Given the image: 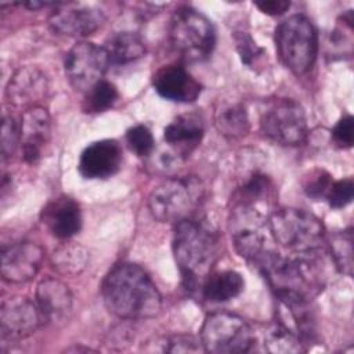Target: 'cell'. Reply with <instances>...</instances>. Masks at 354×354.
Returning a JSON list of instances; mask_svg holds the SVG:
<instances>
[{
    "label": "cell",
    "instance_id": "cell-33",
    "mask_svg": "<svg viewBox=\"0 0 354 354\" xmlns=\"http://www.w3.org/2000/svg\"><path fill=\"white\" fill-rule=\"evenodd\" d=\"M1 155L3 158L12 156L18 144H21V129L19 123L15 122L12 116H4L1 123Z\"/></svg>",
    "mask_w": 354,
    "mask_h": 354
},
{
    "label": "cell",
    "instance_id": "cell-11",
    "mask_svg": "<svg viewBox=\"0 0 354 354\" xmlns=\"http://www.w3.org/2000/svg\"><path fill=\"white\" fill-rule=\"evenodd\" d=\"M108 66L109 61L105 48L90 41L76 43L64 59L68 82L75 90L84 93L102 80Z\"/></svg>",
    "mask_w": 354,
    "mask_h": 354
},
{
    "label": "cell",
    "instance_id": "cell-9",
    "mask_svg": "<svg viewBox=\"0 0 354 354\" xmlns=\"http://www.w3.org/2000/svg\"><path fill=\"white\" fill-rule=\"evenodd\" d=\"M261 133L281 145H300L308 133L303 106L289 98L272 101L260 118Z\"/></svg>",
    "mask_w": 354,
    "mask_h": 354
},
{
    "label": "cell",
    "instance_id": "cell-18",
    "mask_svg": "<svg viewBox=\"0 0 354 354\" xmlns=\"http://www.w3.org/2000/svg\"><path fill=\"white\" fill-rule=\"evenodd\" d=\"M19 129L22 158L26 163H36L50 138L51 119L48 112L40 105L28 108L21 118Z\"/></svg>",
    "mask_w": 354,
    "mask_h": 354
},
{
    "label": "cell",
    "instance_id": "cell-7",
    "mask_svg": "<svg viewBox=\"0 0 354 354\" xmlns=\"http://www.w3.org/2000/svg\"><path fill=\"white\" fill-rule=\"evenodd\" d=\"M169 40L173 50L185 61L206 59L216 43V32L210 19L191 7L178 8L170 21Z\"/></svg>",
    "mask_w": 354,
    "mask_h": 354
},
{
    "label": "cell",
    "instance_id": "cell-23",
    "mask_svg": "<svg viewBox=\"0 0 354 354\" xmlns=\"http://www.w3.org/2000/svg\"><path fill=\"white\" fill-rule=\"evenodd\" d=\"M245 281L242 275L234 270H225L214 274H209L202 285V295L206 300L221 303L228 301L241 295Z\"/></svg>",
    "mask_w": 354,
    "mask_h": 354
},
{
    "label": "cell",
    "instance_id": "cell-27",
    "mask_svg": "<svg viewBox=\"0 0 354 354\" xmlns=\"http://www.w3.org/2000/svg\"><path fill=\"white\" fill-rule=\"evenodd\" d=\"M264 346L267 351L277 354L300 353L304 350L300 337L279 321L270 325L264 332Z\"/></svg>",
    "mask_w": 354,
    "mask_h": 354
},
{
    "label": "cell",
    "instance_id": "cell-3",
    "mask_svg": "<svg viewBox=\"0 0 354 354\" xmlns=\"http://www.w3.org/2000/svg\"><path fill=\"white\" fill-rule=\"evenodd\" d=\"M218 253V234L206 218L192 216L174 224L173 254L181 282L188 292L202 289Z\"/></svg>",
    "mask_w": 354,
    "mask_h": 354
},
{
    "label": "cell",
    "instance_id": "cell-4",
    "mask_svg": "<svg viewBox=\"0 0 354 354\" xmlns=\"http://www.w3.org/2000/svg\"><path fill=\"white\" fill-rule=\"evenodd\" d=\"M203 196L205 187L198 177H171L152 189L148 207L160 223L177 224L195 216Z\"/></svg>",
    "mask_w": 354,
    "mask_h": 354
},
{
    "label": "cell",
    "instance_id": "cell-22",
    "mask_svg": "<svg viewBox=\"0 0 354 354\" xmlns=\"http://www.w3.org/2000/svg\"><path fill=\"white\" fill-rule=\"evenodd\" d=\"M109 65L123 66L142 58L147 53L144 40L133 32L115 33L104 47Z\"/></svg>",
    "mask_w": 354,
    "mask_h": 354
},
{
    "label": "cell",
    "instance_id": "cell-29",
    "mask_svg": "<svg viewBox=\"0 0 354 354\" xmlns=\"http://www.w3.org/2000/svg\"><path fill=\"white\" fill-rule=\"evenodd\" d=\"M118 97L119 93L115 84L102 79L86 93L83 109L88 113L105 112L113 106Z\"/></svg>",
    "mask_w": 354,
    "mask_h": 354
},
{
    "label": "cell",
    "instance_id": "cell-34",
    "mask_svg": "<svg viewBox=\"0 0 354 354\" xmlns=\"http://www.w3.org/2000/svg\"><path fill=\"white\" fill-rule=\"evenodd\" d=\"M353 192H354L353 178L348 177V178H344V180L333 181L325 199L328 201L330 207L343 209L351 202Z\"/></svg>",
    "mask_w": 354,
    "mask_h": 354
},
{
    "label": "cell",
    "instance_id": "cell-21",
    "mask_svg": "<svg viewBox=\"0 0 354 354\" xmlns=\"http://www.w3.org/2000/svg\"><path fill=\"white\" fill-rule=\"evenodd\" d=\"M203 131L202 119L198 115L185 113L177 116L165 127L163 138L176 149L177 155H188L201 142Z\"/></svg>",
    "mask_w": 354,
    "mask_h": 354
},
{
    "label": "cell",
    "instance_id": "cell-31",
    "mask_svg": "<svg viewBox=\"0 0 354 354\" xmlns=\"http://www.w3.org/2000/svg\"><path fill=\"white\" fill-rule=\"evenodd\" d=\"M126 142L129 148L140 158L148 156L155 148V140L151 130L144 124H137L126 131Z\"/></svg>",
    "mask_w": 354,
    "mask_h": 354
},
{
    "label": "cell",
    "instance_id": "cell-30",
    "mask_svg": "<svg viewBox=\"0 0 354 354\" xmlns=\"http://www.w3.org/2000/svg\"><path fill=\"white\" fill-rule=\"evenodd\" d=\"M236 53L243 65L252 71L260 72L267 62V53L261 48L248 32H236L234 35Z\"/></svg>",
    "mask_w": 354,
    "mask_h": 354
},
{
    "label": "cell",
    "instance_id": "cell-10",
    "mask_svg": "<svg viewBox=\"0 0 354 354\" xmlns=\"http://www.w3.org/2000/svg\"><path fill=\"white\" fill-rule=\"evenodd\" d=\"M266 217L257 207L248 205H232L230 210L228 227L236 253L246 261L256 264L266 248Z\"/></svg>",
    "mask_w": 354,
    "mask_h": 354
},
{
    "label": "cell",
    "instance_id": "cell-37",
    "mask_svg": "<svg viewBox=\"0 0 354 354\" xmlns=\"http://www.w3.org/2000/svg\"><path fill=\"white\" fill-rule=\"evenodd\" d=\"M254 6L267 15H282L290 7V3L286 0H263L256 1Z\"/></svg>",
    "mask_w": 354,
    "mask_h": 354
},
{
    "label": "cell",
    "instance_id": "cell-20",
    "mask_svg": "<svg viewBox=\"0 0 354 354\" xmlns=\"http://www.w3.org/2000/svg\"><path fill=\"white\" fill-rule=\"evenodd\" d=\"M36 303L46 321H65L73 307V296L69 288L57 278L43 279L36 289Z\"/></svg>",
    "mask_w": 354,
    "mask_h": 354
},
{
    "label": "cell",
    "instance_id": "cell-19",
    "mask_svg": "<svg viewBox=\"0 0 354 354\" xmlns=\"http://www.w3.org/2000/svg\"><path fill=\"white\" fill-rule=\"evenodd\" d=\"M41 220L54 236L58 239H69L82 228L80 206L75 199L66 195L58 196L44 206Z\"/></svg>",
    "mask_w": 354,
    "mask_h": 354
},
{
    "label": "cell",
    "instance_id": "cell-24",
    "mask_svg": "<svg viewBox=\"0 0 354 354\" xmlns=\"http://www.w3.org/2000/svg\"><path fill=\"white\" fill-rule=\"evenodd\" d=\"M214 126L227 138H239L249 131V118L238 101H223L214 111Z\"/></svg>",
    "mask_w": 354,
    "mask_h": 354
},
{
    "label": "cell",
    "instance_id": "cell-35",
    "mask_svg": "<svg viewBox=\"0 0 354 354\" xmlns=\"http://www.w3.org/2000/svg\"><path fill=\"white\" fill-rule=\"evenodd\" d=\"M163 351L169 353H192L203 350L201 339L196 340L194 336L188 335H174L163 339Z\"/></svg>",
    "mask_w": 354,
    "mask_h": 354
},
{
    "label": "cell",
    "instance_id": "cell-25",
    "mask_svg": "<svg viewBox=\"0 0 354 354\" xmlns=\"http://www.w3.org/2000/svg\"><path fill=\"white\" fill-rule=\"evenodd\" d=\"M53 267L62 275L76 277L82 274L88 264V252L76 242L59 245L51 256Z\"/></svg>",
    "mask_w": 354,
    "mask_h": 354
},
{
    "label": "cell",
    "instance_id": "cell-28",
    "mask_svg": "<svg viewBox=\"0 0 354 354\" xmlns=\"http://www.w3.org/2000/svg\"><path fill=\"white\" fill-rule=\"evenodd\" d=\"M330 256L335 261L336 268L346 275L353 272V231L347 228L344 231L336 232L329 239Z\"/></svg>",
    "mask_w": 354,
    "mask_h": 354
},
{
    "label": "cell",
    "instance_id": "cell-15",
    "mask_svg": "<svg viewBox=\"0 0 354 354\" xmlns=\"http://www.w3.org/2000/svg\"><path fill=\"white\" fill-rule=\"evenodd\" d=\"M48 79L46 73L35 65L18 68L10 77L6 87L7 101L14 106L32 108L47 95Z\"/></svg>",
    "mask_w": 354,
    "mask_h": 354
},
{
    "label": "cell",
    "instance_id": "cell-8",
    "mask_svg": "<svg viewBox=\"0 0 354 354\" xmlns=\"http://www.w3.org/2000/svg\"><path fill=\"white\" fill-rule=\"evenodd\" d=\"M253 342L254 336L249 324L242 317L228 311L209 314L201 328V343L206 353H248Z\"/></svg>",
    "mask_w": 354,
    "mask_h": 354
},
{
    "label": "cell",
    "instance_id": "cell-12",
    "mask_svg": "<svg viewBox=\"0 0 354 354\" xmlns=\"http://www.w3.org/2000/svg\"><path fill=\"white\" fill-rule=\"evenodd\" d=\"M44 319L37 303L25 296H10L1 303L0 330L3 339H25L33 335Z\"/></svg>",
    "mask_w": 354,
    "mask_h": 354
},
{
    "label": "cell",
    "instance_id": "cell-6",
    "mask_svg": "<svg viewBox=\"0 0 354 354\" xmlns=\"http://www.w3.org/2000/svg\"><path fill=\"white\" fill-rule=\"evenodd\" d=\"M275 44L283 65L296 75L308 72L318 54V33L301 14L283 19L275 29Z\"/></svg>",
    "mask_w": 354,
    "mask_h": 354
},
{
    "label": "cell",
    "instance_id": "cell-16",
    "mask_svg": "<svg viewBox=\"0 0 354 354\" xmlns=\"http://www.w3.org/2000/svg\"><path fill=\"white\" fill-rule=\"evenodd\" d=\"M122 165V148L115 140H100L87 145L79 159V173L88 180H105Z\"/></svg>",
    "mask_w": 354,
    "mask_h": 354
},
{
    "label": "cell",
    "instance_id": "cell-26",
    "mask_svg": "<svg viewBox=\"0 0 354 354\" xmlns=\"http://www.w3.org/2000/svg\"><path fill=\"white\" fill-rule=\"evenodd\" d=\"M274 198V185L268 176L261 173L252 174L232 194V205H248L256 207L257 203L267 202Z\"/></svg>",
    "mask_w": 354,
    "mask_h": 354
},
{
    "label": "cell",
    "instance_id": "cell-17",
    "mask_svg": "<svg viewBox=\"0 0 354 354\" xmlns=\"http://www.w3.org/2000/svg\"><path fill=\"white\" fill-rule=\"evenodd\" d=\"M152 84L160 97L176 102H194L202 91L199 82L178 64L159 68L152 76Z\"/></svg>",
    "mask_w": 354,
    "mask_h": 354
},
{
    "label": "cell",
    "instance_id": "cell-36",
    "mask_svg": "<svg viewBox=\"0 0 354 354\" xmlns=\"http://www.w3.org/2000/svg\"><path fill=\"white\" fill-rule=\"evenodd\" d=\"M333 141L342 148H350L354 142V122L351 115L343 116L332 130Z\"/></svg>",
    "mask_w": 354,
    "mask_h": 354
},
{
    "label": "cell",
    "instance_id": "cell-5",
    "mask_svg": "<svg viewBox=\"0 0 354 354\" xmlns=\"http://www.w3.org/2000/svg\"><path fill=\"white\" fill-rule=\"evenodd\" d=\"M274 241L295 253L318 250L325 239V227L313 213L297 207H282L267 221Z\"/></svg>",
    "mask_w": 354,
    "mask_h": 354
},
{
    "label": "cell",
    "instance_id": "cell-32",
    "mask_svg": "<svg viewBox=\"0 0 354 354\" xmlns=\"http://www.w3.org/2000/svg\"><path fill=\"white\" fill-rule=\"evenodd\" d=\"M332 183H333V178L328 171L322 169H314L304 177L303 191L308 198L319 201L322 198H326V194Z\"/></svg>",
    "mask_w": 354,
    "mask_h": 354
},
{
    "label": "cell",
    "instance_id": "cell-14",
    "mask_svg": "<svg viewBox=\"0 0 354 354\" xmlns=\"http://www.w3.org/2000/svg\"><path fill=\"white\" fill-rule=\"evenodd\" d=\"M105 21L104 12L84 4H61L50 17L51 29L62 36L84 37L98 30Z\"/></svg>",
    "mask_w": 354,
    "mask_h": 354
},
{
    "label": "cell",
    "instance_id": "cell-2",
    "mask_svg": "<svg viewBox=\"0 0 354 354\" xmlns=\"http://www.w3.org/2000/svg\"><path fill=\"white\" fill-rule=\"evenodd\" d=\"M109 313L122 319H147L159 314L162 296L144 268L133 263L116 264L101 288Z\"/></svg>",
    "mask_w": 354,
    "mask_h": 354
},
{
    "label": "cell",
    "instance_id": "cell-13",
    "mask_svg": "<svg viewBox=\"0 0 354 354\" xmlns=\"http://www.w3.org/2000/svg\"><path fill=\"white\" fill-rule=\"evenodd\" d=\"M44 259V250L40 245L24 241L1 252V277L10 283H25L39 272Z\"/></svg>",
    "mask_w": 354,
    "mask_h": 354
},
{
    "label": "cell",
    "instance_id": "cell-1",
    "mask_svg": "<svg viewBox=\"0 0 354 354\" xmlns=\"http://www.w3.org/2000/svg\"><path fill=\"white\" fill-rule=\"evenodd\" d=\"M318 250L296 253L293 257H282L267 250L254 264L279 304H310L321 293L325 286V272L322 261L317 256Z\"/></svg>",
    "mask_w": 354,
    "mask_h": 354
}]
</instances>
